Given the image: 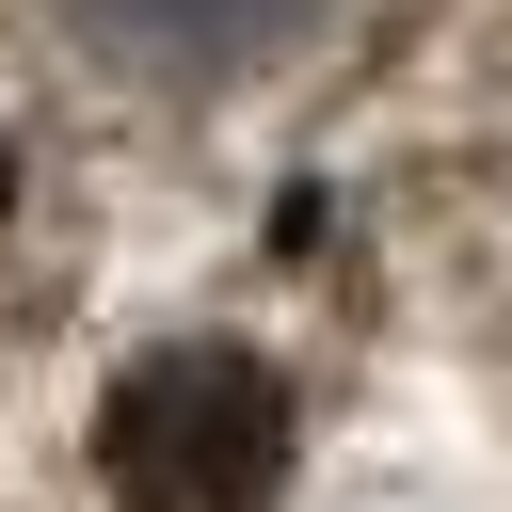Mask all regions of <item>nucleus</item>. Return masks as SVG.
Masks as SVG:
<instances>
[{
    "mask_svg": "<svg viewBox=\"0 0 512 512\" xmlns=\"http://www.w3.org/2000/svg\"><path fill=\"white\" fill-rule=\"evenodd\" d=\"M96 480H112V512H272L288 384L240 336H176L96 400Z\"/></svg>",
    "mask_w": 512,
    "mask_h": 512,
    "instance_id": "obj_1",
    "label": "nucleus"
},
{
    "mask_svg": "<svg viewBox=\"0 0 512 512\" xmlns=\"http://www.w3.org/2000/svg\"><path fill=\"white\" fill-rule=\"evenodd\" d=\"M112 64H160V80H240L304 0H80Z\"/></svg>",
    "mask_w": 512,
    "mask_h": 512,
    "instance_id": "obj_2",
    "label": "nucleus"
},
{
    "mask_svg": "<svg viewBox=\"0 0 512 512\" xmlns=\"http://www.w3.org/2000/svg\"><path fill=\"white\" fill-rule=\"evenodd\" d=\"M0 208H16V144H0Z\"/></svg>",
    "mask_w": 512,
    "mask_h": 512,
    "instance_id": "obj_3",
    "label": "nucleus"
}]
</instances>
